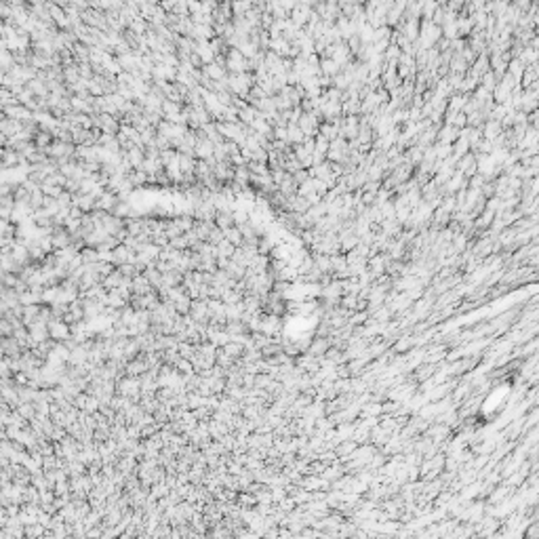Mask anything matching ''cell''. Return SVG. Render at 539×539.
I'll list each match as a JSON object with an SVG mask.
<instances>
[{"mask_svg": "<svg viewBox=\"0 0 539 539\" xmlns=\"http://www.w3.org/2000/svg\"><path fill=\"white\" fill-rule=\"evenodd\" d=\"M4 116L6 118H13V120H19V122H30L34 120V112H30L25 105L17 104V105H11V107H2Z\"/></svg>", "mask_w": 539, "mask_h": 539, "instance_id": "6da1fadb", "label": "cell"}, {"mask_svg": "<svg viewBox=\"0 0 539 539\" xmlns=\"http://www.w3.org/2000/svg\"><path fill=\"white\" fill-rule=\"evenodd\" d=\"M49 335L55 339H68L70 337V329L63 320H51L49 322Z\"/></svg>", "mask_w": 539, "mask_h": 539, "instance_id": "7a4b0ae2", "label": "cell"}, {"mask_svg": "<svg viewBox=\"0 0 539 539\" xmlns=\"http://www.w3.org/2000/svg\"><path fill=\"white\" fill-rule=\"evenodd\" d=\"M80 257H82V261H85V265L97 263V261H99V251H97V249H91V246H85V249L80 251Z\"/></svg>", "mask_w": 539, "mask_h": 539, "instance_id": "3957f363", "label": "cell"}, {"mask_svg": "<svg viewBox=\"0 0 539 539\" xmlns=\"http://www.w3.org/2000/svg\"><path fill=\"white\" fill-rule=\"evenodd\" d=\"M226 240H227V243H232L234 246H236V249H240V246H243V243H244V238H243V234H240L238 227H232V230H227V232H226Z\"/></svg>", "mask_w": 539, "mask_h": 539, "instance_id": "277c9868", "label": "cell"}]
</instances>
